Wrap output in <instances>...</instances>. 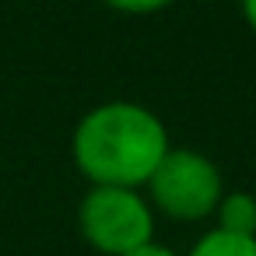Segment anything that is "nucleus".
I'll return each mask as SVG.
<instances>
[{
    "label": "nucleus",
    "mask_w": 256,
    "mask_h": 256,
    "mask_svg": "<svg viewBox=\"0 0 256 256\" xmlns=\"http://www.w3.org/2000/svg\"><path fill=\"white\" fill-rule=\"evenodd\" d=\"M242 14H246V22H249V28L256 32V0H242Z\"/></svg>",
    "instance_id": "obj_8"
},
{
    "label": "nucleus",
    "mask_w": 256,
    "mask_h": 256,
    "mask_svg": "<svg viewBox=\"0 0 256 256\" xmlns=\"http://www.w3.org/2000/svg\"><path fill=\"white\" fill-rule=\"evenodd\" d=\"M84 242L106 256H130L154 242V210L144 193L120 186H92L78 207Z\"/></svg>",
    "instance_id": "obj_2"
},
{
    "label": "nucleus",
    "mask_w": 256,
    "mask_h": 256,
    "mask_svg": "<svg viewBox=\"0 0 256 256\" xmlns=\"http://www.w3.org/2000/svg\"><path fill=\"white\" fill-rule=\"evenodd\" d=\"M130 256H176V252L165 249V246H158V242H151V246H144V249H137V252H130Z\"/></svg>",
    "instance_id": "obj_7"
},
{
    "label": "nucleus",
    "mask_w": 256,
    "mask_h": 256,
    "mask_svg": "<svg viewBox=\"0 0 256 256\" xmlns=\"http://www.w3.org/2000/svg\"><path fill=\"white\" fill-rule=\"evenodd\" d=\"M168 151L165 123L137 102L95 106L74 130V165L92 186L140 190Z\"/></svg>",
    "instance_id": "obj_1"
},
{
    "label": "nucleus",
    "mask_w": 256,
    "mask_h": 256,
    "mask_svg": "<svg viewBox=\"0 0 256 256\" xmlns=\"http://www.w3.org/2000/svg\"><path fill=\"white\" fill-rule=\"evenodd\" d=\"M218 228L232 235L256 238V196L252 193H224L218 204Z\"/></svg>",
    "instance_id": "obj_4"
},
{
    "label": "nucleus",
    "mask_w": 256,
    "mask_h": 256,
    "mask_svg": "<svg viewBox=\"0 0 256 256\" xmlns=\"http://www.w3.org/2000/svg\"><path fill=\"white\" fill-rule=\"evenodd\" d=\"M190 256H256V238L214 228L204 238H196V246L190 249Z\"/></svg>",
    "instance_id": "obj_5"
},
{
    "label": "nucleus",
    "mask_w": 256,
    "mask_h": 256,
    "mask_svg": "<svg viewBox=\"0 0 256 256\" xmlns=\"http://www.w3.org/2000/svg\"><path fill=\"white\" fill-rule=\"evenodd\" d=\"M148 196L162 214L176 221H200L218 210L224 186L218 165L207 154L176 148L162 158V165L148 179Z\"/></svg>",
    "instance_id": "obj_3"
},
{
    "label": "nucleus",
    "mask_w": 256,
    "mask_h": 256,
    "mask_svg": "<svg viewBox=\"0 0 256 256\" xmlns=\"http://www.w3.org/2000/svg\"><path fill=\"white\" fill-rule=\"evenodd\" d=\"M102 4H109L112 11H123V14H154V11L168 8L172 0H102Z\"/></svg>",
    "instance_id": "obj_6"
}]
</instances>
